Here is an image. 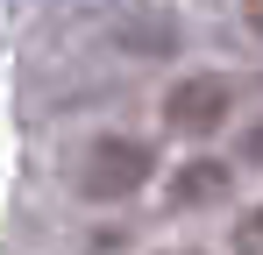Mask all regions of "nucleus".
Here are the masks:
<instances>
[{
    "label": "nucleus",
    "mask_w": 263,
    "mask_h": 255,
    "mask_svg": "<svg viewBox=\"0 0 263 255\" xmlns=\"http://www.w3.org/2000/svg\"><path fill=\"white\" fill-rule=\"evenodd\" d=\"M149 170H157V156H149L142 142H128V135H100L86 156H79V192H86V199H128Z\"/></svg>",
    "instance_id": "f257e3e1"
},
{
    "label": "nucleus",
    "mask_w": 263,
    "mask_h": 255,
    "mask_svg": "<svg viewBox=\"0 0 263 255\" xmlns=\"http://www.w3.org/2000/svg\"><path fill=\"white\" fill-rule=\"evenodd\" d=\"M220 121H228V78L199 71V78L171 85V99H164V128H178V135H214Z\"/></svg>",
    "instance_id": "f03ea898"
},
{
    "label": "nucleus",
    "mask_w": 263,
    "mask_h": 255,
    "mask_svg": "<svg viewBox=\"0 0 263 255\" xmlns=\"http://www.w3.org/2000/svg\"><path fill=\"white\" fill-rule=\"evenodd\" d=\"M228 192V170L220 163H185L171 184V206H206V199H220Z\"/></svg>",
    "instance_id": "7ed1b4c3"
},
{
    "label": "nucleus",
    "mask_w": 263,
    "mask_h": 255,
    "mask_svg": "<svg viewBox=\"0 0 263 255\" xmlns=\"http://www.w3.org/2000/svg\"><path fill=\"white\" fill-rule=\"evenodd\" d=\"M235 255H263V206L235 220Z\"/></svg>",
    "instance_id": "20e7f679"
},
{
    "label": "nucleus",
    "mask_w": 263,
    "mask_h": 255,
    "mask_svg": "<svg viewBox=\"0 0 263 255\" xmlns=\"http://www.w3.org/2000/svg\"><path fill=\"white\" fill-rule=\"evenodd\" d=\"M242 14H249V22H256V29H263V0H242Z\"/></svg>",
    "instance_id": "39448f33"
}]
</instances>
